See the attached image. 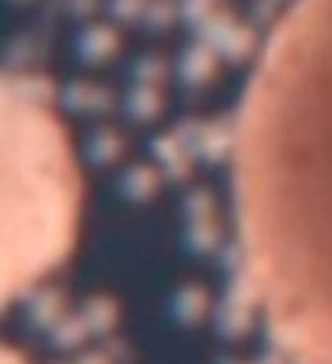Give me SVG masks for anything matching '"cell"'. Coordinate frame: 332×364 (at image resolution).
I'll list each match as a JSON object with an SVG mask.
<instances>
[{"mask_svg": "<svg viewBox=\"0 0 332 364\" xmlns=\"http://www.w3.org/2000/svg\"><path fill=\"white\" fill-rule=\"evenodd\" d=\"M75 220V168L55 119L0 87V300L62 252Z\"/></svg>", "mask_w": 332, "mask_h": 364, "instance_id": "2", "label": "cell"}, {"mask_svg": "<svg viewBox=\"0 0 332 364\" xmlns=\"http://www.w3.org/2000/svg\"><path fill=\"white\" fill-rule=\"evenodd\" d=\"M239 213L300 364H332V0H300L271 39L239 142Z\"/></svg>", "mask_w": 332, "mask_h": 364, "instance_id": "1", "label": "cell"}]
</instances>
